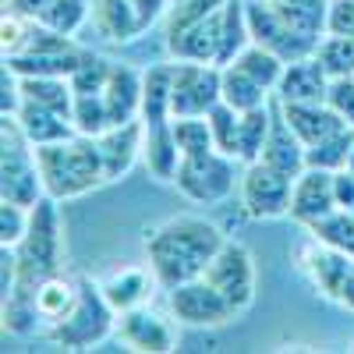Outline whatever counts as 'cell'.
Returning a JSON list of instances; mask_svg holds the SVG:
<instances>
[{
	"label": "cell",
	"mask_w": 354,
	"mask_h": 354,
	"mask_svg": "<svg viewBox=\"0 0 354 354\" xmlns=\"http://www.w3.org/2000/svg\"><path fill=\"white\" fill-rule=\"evenodd\" d=\"M205 280H209L223 298L234 305V312H245L255 301V259L245 245L223 241V248L205 266Z\"/></svg>",
	"instance_id": "9c48e42d"
},
{
	"label": "cell",
	"mask_w": 354,
	"mask_h": 354,
	"mask_svg": "<svg viewBox=\"0 0 354 354\" xmlns=\"http://www.w3.org/2000/svg\"><path fill=\"white\" fill-rule=\"evenodd\" d=\"M113 312H117V308L106 301L103 283H93V280L82 277L71 308L50 326V340L64 344V347H71V351L93 347V344H100V340L110 333Z\"/></svg>",
	"instance_id": "277c9868"
},
{
	"label": "cell",
	"mask_w": 354,
	"mask_h": 354,
	"mask_svg": "<svg viewBox=\"0 0 354 354\" xmlns=\"http://www.w3.org/2000/svg\"><path fill=\"white\" fill-rule=\"evenodd\" d=\"M252 32H248V18H245V4L241 0H227L223 8V39H220V57L216 64L227 68L241 57V50L248 46Z\"/></svg>",
	"instance_id": "f1b7e54d"
},
{
	"label": "cell",
	"mask_w": 354,
	"mask_h": 354,
	"mask_svg": "<svg viewBox=\"0 0 354 354\" xmlns=\"http://www.w3.org/2000/svg\"><path fill=\"white\" fill-rule=\"evenodd\" d=\"M326 103L340 113V121H344V124L354 128V75H347V78H330Z\"/></svg>",
	"instance_id": "7bdbcfd3"
},
{
	"label": "cell",
	"mask_w": 354,
	"mask_h": 354,
	"mask_svg": "<svg viewBox=\"0 0 354 354\" xmlns=\"http://www.w3.org/2000/svg\"><path fill=\"white\" fill-rule=\"evenodd\" d=\"M121 337L131 351H153V354L174 351V333L167 330V322L145 312L142 305L121 312Z\"/></svg>",
	"instance_id": "603a6c76"
},
{
	"label": "cell",
	"mask_w": 354,
	"mask_h": 354,
	"mask_svg": "<svg viewBox=\"0 0 354 354\" xmlns=\"http://www.w3.org/2000/svg\"><path fill=\"white\" fill-rule=\"evenodd\" d=\"M270 124H273V113L270 106H255V110H245L241 113V135H238V160L245 163H255L262 156V145H266V135H270Z\"/></svg>",
	"instance_id": "4dcf8cb0"
},
{
	"label": "cell",
	"mask_w": 354,
	"mask_h": 354,
	"mask_svg": "<svg viewBox=\"0 0 354 354\" xmlns=\"http://www.w3.org/2000/svg\"><path fill=\"white\" fill-rule=\"evenodd\" d=\"M337 205V192H333V170H322V167H305L294 181V195H290V216L312 227L315 220L330 216Z\"/></svg>",
	"instance_id": "9a60e30c"
},
{
	"label": "cell",
	"mask_w": 354,
	"mask_h": 354,
	"mask_svg": "<svg viewBox=\"0 0 354 354\" xmlns=\"http://www.w3.org/2000/svg\"><path fill=\"white\" fill-rule=\"evenodd\" d=\"M110 61H103V57L96 53H82V64L75 68L71 75V88H75V96L82 93H103L106 88V78H110Z\"/></svg>",
	"instance_id": "ab89813d"
},
{
	"label": "cell",
	"mask_w": 354,
	"mask_h": 354,
	"mask_svg": "<svg viewBox=\"0 0 354 354\" xmlns=\"http://www.w3.org/2000/svg\"><path fill=\"white\" fill-rule=\"evenodd\" d=\"M305 153H308V145L294 135V128L287 124V117L277 113L273 117V124H270V135H266V145H262V163H270L277 170H283L287 177H294L298 181V174L308 167L305 163Z\"/></svg>",
	"instance_id": "d6986e66"
},
{
	"label": "cell",
	"mask_w": 354,
	"mask_h": 354,
	"mask_svg": "<svg viewBox=\"0 0 354 354\" xmlns=\"http://www.w3.org/2000/svg\"><path fill=\"white\" fill-rule=\"evenodd\" d=\"M103 294H106V301H110L117 312L138 308V305L145 301V294H149V277H145L142 270H135V266H128V270L113 273V277L103 283Z\"/></svg>",
	"instance_id": "f546056e"
},
{
	"label": "cell",
	"mask_w": 354,
	"mask_h": 354,
	"mask_svg": "<svg viewBox=\"0 0 354 354\" xmlns=\"http://www.w3.org/2000/svg\"><path fill=\"white\" fill-rule=\"evenodd\" d=\"M280 113L287 117V124L294 128V135H298L305 145H319L333 131L347 128L330 103H280Z\"/></svg>",
	"instance_id": "ffe728a7"
},
{
	"label": "cell",
	"mask_w": 354,
	"mask_h": 354,
	"mask_svg": "<svg viewBox=\"0 0 354 354\" xmlns=\"http://www.w3.org/2000/svg\"><path fill=\"white\" fill-rule=\"evenodd\" d=\"M170 312L185 326H223V322H230L238 315L234 305L205 277L170 287Z\"/></svg>",
	"instance_id": "8fae6325"
},
{
	"label": "cell",
	"mask_w": 354,
	"mask_h": 354,
	"mask_svg": "<svg viewBox=\"0 0 354 354\" xmlns=\"http://www.w3.org/2000/svg\"><path fill=\"white\" fill-rule=\"evenodd\" d=\"M270 4L290 32H298L301 39L319 46V36L326 28V15H330V0H270Z\"/></svg>",
	"instance_id": "cb8c5ba5"
},
{
	"label": "cell",
	"mask_w": 354,
	"mask_h": 354,
	"mask_svg": "<svg viewBox=\"0 0 354 354\" xmlns=\"http://www.w3.org/2000/svg\"><path fill=\"white\" fill-rule=\"evenodd\" d=\"M4 64L18 78H71L75 68L82 64V50H75L68 36L32 21L21 50L8 53Z\"/></svg>",
	"instance_id": "5b68a950"
},
{
	"label": "cell",
	"mask_w": 354,
	"mask_h": 354,
	"mask_svg": "<svg viewBox=\"0 0 354 354\" xmlns=\"http://www.w3.org/2000/svg\"><path fill=\"white\" fill-rule=\"evenodd\" d=\"M223 68L202 64V61H181L174 64L170 78V110L174 117H205L223 100Z\"/></svg>",
	"instance_id": "ba28073f"
},
{
	"label": "cell",
	"mask_w": 354,
	"mask_h": 354,
	"mask_svg": "<svg viewBox=\"0 0 354 354\" xmlns=\"http://www.w3.org/2000/svg\"><path fill=\"white\" fill-rule=\"evenodd\" d=\"M234 64L245 68V71H248L255 82H262L266 88H277V85H280V75H283V68H287V61H283L280 53L266 50V46H259V43H248Z\"/></svg>",
	"instance_id": "d6a6232c"
},
{
	"label": "cell",
	"mask_w": 354,
	"mask_h": 354,
	"mask_svg": "<svg viewBox=\"0 0 354 354\" xmlns=\"http://www.w3.org/2000/svg\"><path fill=\"white\" fill-rule=\"evenodd\" d=\"M223 248V234L209 220L198 216H177L153 230H145V252L156 280L170 290L177 283H188L205 277V266Z\"/></svg>",
	"instance_id": "6da1fadb"
},
{
	"label": "cell",
	"mask_w": 354,
	"mask_h": 354,
	"mask_svg": "<svg viewBox=\"0 0 354 354\" xmlns=\"http://www.w3.org/2000/svg\"><path fill=\"white\" fill-rule=\"evenodd\" d=\"M315 57L322 61V68L330 71V78H347L354 75V36H326L315 46Z\"/></svg>",
	"instance_id": "f35d334b"
},
{
	"label": "cell",
	"mask_w": 354,
	"mask_h": 354,
	"mask_svg": "<svg viewBox=\"0 0 354 354\" xmlns=\"http://www.w3.org/2000/svg\"><path fill=\"white\" fill-rule=\"evenodd\" d=\"M57 198H39L32 205V216H28V230L25 238L15 245V290L11 294H25V298H36L39 283H46L50 277H57L61 270V220H57Z\"/></svg>",
	"instance_id": "3957f363"
},
{
	"label": "cell",
	"mask_w": 354,
	"mask_h": 354,
	"mask_svg": "<svg viewBox=\"0 0 354 354\" xmlns=\"http://www.w3.org/2000/svg\"><path fill=\"white\" fill-rule=\"evenodd\" d=\"M333 192H337V205H340V209H354V174L347 167L333 170Z\"/></svg>",
	"instance_id": "bcb514c9"
},
{
	"label": "cell",
	"mask_w": 354,
	"mask_h": 354,
	"mask_svg": "<svg viewBox=\"0 0 354 354\" xmlns=\"http://www.w3.org/2000/svg\"><path fill=\"white\" fill-rule=\"evenodd\" d=\"M290 195H294V177H287L283 170L270 167V163H248L245 177H241V202L245 213L255 220H277L290 213Z\"/></svg>",
	"instance_id": "30bf717a"
},
{
	"label": "cell",
	"mask_w": 354,
	"mask_h": 354,
	"mask_svg": "<svg viewBox=\"0 0 354 354\" xmlns=\"http://www.w3.org/2000/svg\"><path fill=\"white\" fill-rule=\"evenodd\" d=\"M326 32H333V36H354V0H330Z\"/></svg>",
	"instance_id": "f6af8a7d"
},
{
	"label": "cell",
	"mask_w": 354,
	"mask_h": 354,
	"mask_svg": "<svg viewBox=\"0 0 354 354\" xmlns=\"http://www.w3.org/2000/svg\"><path fill=\"white\" fill-rule=\"evenodd\" d=\"M8 4H11L15 15H21V18H28V21H39L43 11L53 4V0H8Z\"/></svg>",
	"instance_id": "7dc6e473"
},
{
	"label": "cell",
	"mask_w": 354,
	"mask_h": 354,
	"mask_svg": "<svg viewBox=\"0 0 354 354\" xmlns=\"http://www.w3.org/2000/svg\"><path fill=\"white\" fill-rule=\"evenodd\" d=\"M351 149H354V128L347 124V128L333 131L330 138H322L319 145H308L305 163L322 167V170H344L347 160H351Z\"/></svg>",
	"instance_id": "1f68e13d"
},
{
	"label": "cell",
	"mask_w": 354,
	"mask_h": 354,
	"mask_svg": "<svg viewBox=\"0 0 354 354\" xmlns=\"http://www.w3.org/2000/svg\"><path fill=\"white\" fill-rule=\"evenodd\" d=\"M71 121H75V131H78V135L100 138V135L110 128V113H106L103 93H82V96H75Z\"/></svg>",
	"instance_id": "d590c367"
},
{
	"label": "cell",
	"mask_w": 354,
	"mask_h": 354,
	"mask_svg": "<svg viewBox=\"0 0 354 354\" xmlns=\"http://www.w3.org/2000/svg\"><path fill=\"white\" fill-rule=\"evenodd\" d=\"M177 188H181L185 198L198 202V205H213L223 202L234 192V156L209 149L198 156H181V167H177Z\"/></svg>",
	"instance_id": "52a82bcc"
},
{
	"label": "cell",
	"mask_w": 354,
	"mask_h": 354,
	"mask_svg": "<svg viewBox=\"0 0 354 354\" xmlns=\"http://www.w3.org/2000/svg\"><path fill=\"white\" fill-rule=\"evenodd\" d=\"M220 88H223V103H230L238 113L262 106V103H266V93H270L262 82H255V78H252L245 68H238V64H227V68H223Z\"/></svg>",
	"instance_id": "4316f807"
},
{
	"label": "cell",
	"mask_w": 354,
	"mask_h": 354,
	"mask_svg": "<svg viewBox=\"0 0 354 354\" xmlns=\"http://www.w3.org/2000/svg\"><path fill=\"white\" fill-rule=\"evenodd\" d=\"M142 156H145V163H149L153 177H160V181H174L177 167H181V149H177V138H174V121L170 124H156V128H145Z\"/></svg>",
	"instance_id": "484cf974"
},
{
	"label": "cell",
	"mask_w": 354,
	"mask_h": 354,
	"mask_svg": "<svg viewBox=\"0 0 354 354\" xmlns=\"http://www.w3.org/2000/svg\"><path fill=\"white\" fill-rule=\"evenodd\" d=\"M46 195L43 174H39V160H36V145L25 138V131L18 128V121L4 117V153H0V198L4 202H18L25 209Z\"/></svg>",
	"instance_id": "8992f818"
},
{
	"label": "cell",
	"mask_w": 354,
	"mask_h": 354,
	"mask_svg": "<svg viewBox=\"0 0 354 354\" xmlns=\"http://www.w3.org/2000/svg\"><path fill=\"white\" fill-rule=\"evenodd\" d=\"M315 234L319 245L337 248V252H351L354 255V209H333L330 216H322L308 227Z\"/></svg>",
	"instance_id": "836d02e7"
},
{
	"label": "cell",
	"mask_w": 354,
	"mask_h": 354,
	"mask_svg": "<svg viewBox=\"0 0 354 354\" xmlns=\"http://www.w3.org/2000/svg\"><path fill=\"white\" fill-rule=\"evenodd\" d=\"M15 121H18V128L25 131V138L32 145H46V142H61V138L78 135L71 117L57 113V110H50V106H43L36 100H21Z\"/></svg>",
	"instance_id": "44dd1931"
},
{
	"label": "cell",
	"mask_w": 354,
	"mask_h": 354,
	"mask_svg": "<svg viewBox=\"0 0 354 354\" xmlns=\"http://www.w3.org/2000/svg\"><path fill=\"white\" fill-rule=\"evenodd\" d=\"M245 18H248L252 43L280 53L287 64L298 61V57H308L315 50L308 39H301L298 32H290V28L283 25V18L273 11V4H259V0H252V4H245Z\"/></svg>",
	"instance_id": "4fadbf2b"
},
{
	"label": "cell",
	"mask_w": 354,
	"mask_h": 354,
	"mask_svg": "<svg viewBox=\"0 0 354 354\" xmlns=\"http://www.w3.org/2000/svg\"><path fill=\"white\" fill-rule=\"evenodd\" d=\"M103 103H106V113H110V124L135 121L138 110H142V78L124 64H113L106 88H103Z\"/></svg>",
	"instance_id": "7402d4cb"
},
{
	"label": "cell",
	"mask_w": 354,
	"mask_h": 354,
	"mask_svg": "<svg viewBox=\"0 0 354 354\" xmlns=\"http://www.w3.org/2000/svg\"><path fill=\"white\" fill-rule=\"evenodd\" d=\"M21 100H36L57 113L71 117L75 88H71V78H21Z\"/></svg>",
	"instance_id": "83f0119b"
},
{
	"label": "cell",
	"mask_w": 354,
	"mask_h": 354,
	"mask_svg": "<svg viewBox=\"0 0 354 354\" xmlns=\"http://www.w3.org/2000/svg\"><path fill=\"white\" fill-rule=\"evenodd\" d=\"M308 273L330 301L354 312V255L351 252H337L326 245L315 248L308 255Z\"/></svg>",
	"instance_id": "2e32d148"
},
{
	"label": "cell",
	"mask_w": 354,
	"mask_h": 354,
	"mask_svg": "<svg viewBox=\"0 0 354 354\" xmlns=\"http://www.w3.org/2000/svg\"><path fill=\"white\" fill-rule=\"evenodd\" d=\"M82 21H85V0H53L39 18V25L53 28L61 36H71Z\"/></svg>",
	"instance_id": "60d3db41"
},
{
	"label": "cell",
	"mask_w": 354,
	"mask_h": 354,
	"mask_svg": "<svg viewBox=\"0 0 354 354\" xmlns=\"http://www.w3.org/2000/svg\"><path fill=\"white\" fill-rule=\"evenodd\" d=\"M36 160H39L46 195L57 198V202L88 195L93 188L106 185L100 145L88 135H71V138H61V142L36 145Z\"/></svg>",
	"instance_id": "7a4b0ae2"
},
{
	"label": "cell",
	"mask_w": 354,
	"mask_h": 354,
	"mask_svg": "<svg viewBox=\"0 0 354 354\" xmlns=\"http://www.w3.org/2000/svg\"><path fill=\"white\" fill-rule=\"evenodd\" d=\"M205 121H209V128H213V142H216V149L220 153H227V156H234L238 160V135H241V113L234 110L230 103H216L209 113H205Z\"/></svg>",
	"instance_id": "74e56055"
},
{
	"label": "cell",
	"mask_w": 354,
	"mask_h": 354,
	"mask_svg": "<svg viewBox=\"0 0 354 354\" xmlns=\"http://www.w3.org/2000/svg\"><path fill=\"white\" fill-rule=\"evenodd\" d=\"M28 216H32V209H25V205H18V202L0 205V245L15 248L28 230Z\"/></svg>",
	"instance_id": "b9f144b4"
},
{
	"label": "cell",
	"mask_w": 354,
	"mask_h": 354,
	"mask_svg": "<svg viewBox=\"0 0 354 354\" xmlns=\"http://www.w3.org/2000/svg\"><path fill=\"white\" fill-rule=\"evenodd\" d=\"M75 294H78V280L71 283V280H64L61 273H57V277H50L46 283H39V290H36V308H39V315H43L46 322H57V319L71 308Z\"/></svg>",
	"instance_id": "e575fe53"
},
{
	"label": "cell",
	"mask_w": 354,
	"mask_h": 354,
	"mask_svg": "<svg viewBox=\"0 0 354 354\" xmlns=\"http://www.w3.org/2000/svg\"><path fill=\"white\" fill-rule=\"evenodd\" d=\"M326 93H330V71L322 68L319 57L290 61L277 85L280 103H326Z\"/></svg>",
	"instance_id": "e0dca14e"
},
{
	"label": "cell",
	"mask_w": 354,
	"mask_h": 354,
	"mask_svg": "<svg viewBox=\"0 0 354 354\" xmlns=\"http://www.w3.org/2000/svg\"><path fill=\"white\" fill-rule=\"evenodd\" d=\"M100 156H103V170L106 181H121V177L135 167L142 145H145V128L142 121H124V124H110L100 138Z\"/></svg>",
	"instance_id": "ac0fdd59"
},
{
	"label": "cell",
	"mask_w": 354,
	"mask_h": 354,
	"mask_svg": "<svg viewBox=\"0 0 354 354\" xmlns=\"http://www.w3.org/2000/svg\"><path fill=\"white\" fill-rule=\"evenodd\" d=\"M174 138H177L181 156H198V153L216 149L213 128H209L205 117H174Z\"/></svg>",
	"instance_id": "8d00e7d4"
},
{
	"label": "cell",
	"mask_w": 354,
	"mask_h": 354,
	"mask_svg": "<svg viewBox=\"0 0 354 354\" xmlns=\"http://www.w3.org/2000/svg\"><path fill=\"white\" fill-rule=\"evenodd\" d=\"M223 8L227 0L209 11L205 18L177 28V32H167V46L177 61H202V64H216L220 57V39H223Z\"/></svg>",
	"instance_id": "5bb4252c"
},
{
	"label": "cell",
	"mask_w": 354,
	"mask_h": 354,
	"mask_svg": "<svg viewBox=\"0 0 354 354\" xmlns=\"http://www.w3.org/2000/svg\"><path fill=\"white\" fill-rule=\"evenodd\" d=\"M170 78H174V64H160L153 71H145L142 78V124L156 128V124H170L174 110H170Z\"/></svg>",
	"instance_id": "d4e9b609"
},
{
	"label": "cell",
	"mask_w": 354,
	"mask_h": 354,
	"mask_svg": "<svg viewBox=\"0 0 354 354\" xmlns=\"http://www.w3.org/2000/svg\"><path fill=\"white\" fill-rule=\"evenodd\" d=\"M167 0H96L93 15L96 25L103 28V36L113 43H131L149 28Z\"/></svg>",
	"instance_id": "7c38bea8"
},
{
	"label": "cell",
	"mask_w": 354,
	"mask_h": 354,
	"mask_svg": "<svg viewBox=\"0 0 354 354\" xmlns=\"http://www.w3.org/2000/svg\"><path fill=\"white\" fill-rule=\"evenodd\" d=\"M347 170L354 174V149H351V160H347Z\"/></svg>",
	"instance_id": "c3c4849f"
},
{
	"label": "cell",
	"mask_w": 354,
	"mask_h": 354,
	"mask_svg": "<svg viewBox=\"0 0 354 354\" xmlns=\"http://www.w3.org/2000/svg\"><path fill=\"white\" fill-rule=\"evenodd\" d=\"M220 4H223V0H181V4L174 8L170 21H167V32H177V28H185V25L205 18L209 11H216Z\"/></svg>",
	"instance_id": "ee69618b"
}]
</instances>
